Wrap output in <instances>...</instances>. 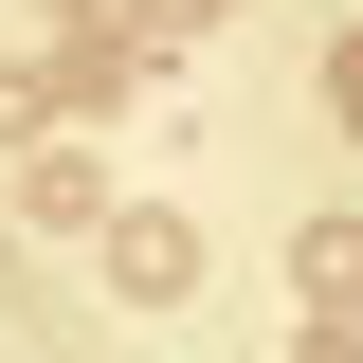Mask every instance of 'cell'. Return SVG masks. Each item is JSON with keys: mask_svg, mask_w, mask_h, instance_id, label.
<instances>
[{"mask_svg": "<svg viewBox=\"0 0 363 363\" xmlns=\"http://www.w3.org/2000/svg\"><path fill=\"white\" fill-rule=\"evenodd\" d=\"M291 291H309V327H363V218H309V236H291Z\"/></svg>", "mask_w": 363, "mask_h": 363, "instance_id": "1", "label": "cell"}, {"mask_svg": "<svg viewBox=\"0 0 363 363\" xmlns=\"http://www.w3.org/2000/svg\"><path fill=\"white\" fill-rule=\"evenodd\" d=\"M109 272H128L145 309H182V291H200V236L182 218H109Z\"/></svg>", "mask_w": 363, "mask_h": 363, "instance_id": "2", "label": "cell"}, {"mask_svg": "<svg viewBox=\"0 0 363 363\" xmlns=\"http://www.w3.org/2000/svg\"><path fill=\"white\" fill-rule=\"evenodd\" d=\"M18 218H109V164L91 145H18Z\"/></svg>", "mask_w": 363, "mask_h": 363, "instance_id": "3", "label": "cell"}, {"mask_svg": "<svg viewBox=\"0 0 363 363\" xmlns=\"http://www.w3.org/2000/svg\"><path fill=\"white\" fill-rule=\"evenodd\" d=\"M327 91H345V128H363V37H345V55H327Z\"/></svg>", "mask_w": 363, "mask_h": 363, "instance_id": "4", "label": "cell"}, {"mask_svg": "<svg viewBox=\"0 0 363 363\" xmlns=\"http://www.w3.org/2000/svg\"><path fill=\"white\" fill-rule=\"evenodd\" d=\"M291 363H363V327H309V345H291Z\"/></svg>", "mask_w": 363, "mask_h": 363, "instance_id": "5", "label": "cell"}]
</instances>
